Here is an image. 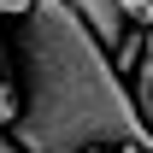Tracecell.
Wrapping results in <instances>:
<instances>
[{"label":"cell","mask_w":153,"mask_h":153,"mask_svg":"<svg viewBox=\"0 0 153 153\" xmlns=\"http://www.w3.org/2000/svg\"><path fill=\"white\" fill-rule=\"evenodd\" d=\"M18 53H24V112L12 130L24 153H88L153 135L112 47L71 0H36L24 12Z\"/></svg>","instance_id":"1"},{"label":"cell","mask_w":153,"mask_h":153,"mask_svg":"<svg viewBox=\"0 0 153 153\" xmlns=\"http://www.w3.org/2000/svg\"><path fill=\"white\" fill-rule=\"evenodd\" d=\"M71 6L94 24V36L106 41V47H118V41L130 36V18H124V6H118V0H71Z\"/></svg>","instance_id":"2"},{"label":"cell","mask_w":153,"mask_h":153,"mask_svg":"<svg viewBox=\"0 0 153 153\" xmlns=\"http://www.w3.org/2000/svg\"><path fill=\"white\" fill-rule=\"evenodd\" d=\"M18 112H24V94L12 88V76H6V65H0V130H12Z\"/></svg>","instance_id":"3"},{"label":"cell","mask_w":153,"mask_h":153,"mask_svg":"<svg viewBox=\"0 0 153 153\" xmlns=\"http://www.w3.org/2000/svg\"><path fill=\"white\" fill-rule=\"evenodd\" d=\"M118 6H124L130 30H147V24H153V0H118Z\"/></svg>","instance_id":"4"},{"label":"cell","mask_w":153,"mask_h":153,"mask_svg":"<svg viewBox=\"0 0 153 153\" xmlns=\"http://www.w3.org/2000/svg\"><path fill=\"white\" fill-rule=\"evenodd\" d=\"M30 6H36V0H0V18H24Z\"/></svg>","instance_id":"5"},{"label":"cell","mask_w":153,"mask_h":153,"mask_svg":"<svg viewBox=\"0 0 153 153\" xmlns=\"http://www.w3.org/2000/svg\"><path fill=\"white\" fill-rule=\"evenodd\" d=\"M0 153H24V141H18V130H0Z\"/></svg>","instance_id":"6"}]
</instances>
